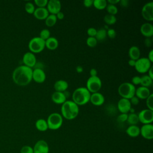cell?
Here are the masks:
<instances>
[{
  "label": "cell",
  "instance_id": "74e56055",
  "mask_svg": "<svg viewBox=\"0 0 153 153\" xmlns=\"http://www.w3.org/2000/svg\"><path fill=\"white\" fill-rule=\"evenodd\" d=\"M20 153H33V148L29 145H25L22 147Z\"/></svg>",
  "mask_w": 153,
  "mask_h": 153
},
{
  "label": "cell",
  "instance_id": "30bf717a",
  "mask_svg": "<svg viewBox=\"0 0 153 153\" xmlns=\"http://www.w3.org/2000/svg\"><path fill=\"white\" fill-rule=\"evenodd\" d=\"M141 14L143 19L151 22L153 20V2H148L142 7Z\"/></svg>",
  "mask_w": 153,
  "mask_h": 153
},
{
  "label": "cell",
  "instance_id": "1f68e13d",
  "mask_svg": "<svg viewBox=\"0 0 153 153\" xmlns=\"http://www.w3.org/2000/svg\"><path fill=\"white\" fill-rule=\"evenodd\" d=\"M103 20L107 24V25H112L116 23L117 18L114 15L108 14L104 16Z\"/></svg>",
  "mask_w": 153,
  "mask_h": 153
},
{
  "label": "cell",
  "instance_id": "9f6ffc18",
  "mask_svg": "<svg viewBox=\"0 0 153 153\" xmlns=\"http://www.w3.org/2000/svg\"><path fill=\"white\" fill-rule=\"evenodd\" d=\"M63 94L65 96V97H66V99L68 98L69 97V96H70V93L68 91H66V90L63 92Z\"/></svg>",
  "mask_w": 153,
  "mask_h": 153
},
{
  "label": "cell",
  "instance_id": "b9f144b4",
  "mask_svg": "<svg viewBox=\"0 0 153 153\" xmlns=\"http://www.w3.org/2000/svg\"><path fill=\"white\" fill-rule=\"evenodd\" d=\"M87 34L89 36H92V37H95L96 35V32H97V30L93 27H89L87 30Z\"/></svg>",
  "mask_w": 153,
  "mask_h": 153
},
{
  "label": "cell",
  "instance_id": "7dc6e473",
  "mask_svg": "<svg viewBox=\"0 0 153 153\" xmlns=\"http://www.w3.org/2000/svg\"><path fill=\"white\" fill-rule=\"evenodd\" d=\"M120 5L123 7H127L128 5V0H120Z\"/></svg>",
  "mask_w": 153,
  "mask_h": 153
},
{
  "label": "cell",
  "instance_id": "cb8c5ba5",
  "mask_svg": "<svg viewBox=\"0 0 153 153\" xmlns=\"http://www.w3.org/2000/svg\"><path fill=\"white\" fill-rule=\"evenodd\" d=\"M128 56L130 59L137 60L140 58V51L137 46L133 45L128 50Z\"/></svg>",
  "mask_w": 153,
  "mask_h": 153
},
{
  "label": "cell",
  "instance_id": "9c48e42d",
  "mask_svg": "<svg viewBox=\"0 0 153 153\" xmlns=\"http://www.w3.org/2000/svg\"><path fill=\"white\" fill-rule=\"evenodd\" d=\"M139 121L143 124H151L153 121V111L145 109L137 114Z\"/></svg>",
  "mask_w": 153,
  "mask_h": 153
},
{
  "label": "cell",
  "instance_id": "7bdbcfd3",
  "mask_svg": "<svg viewBox=\"0 0 153 153\" xmlns=\"http://www.w3.org/2000/svg\"><path fill=\"white\" fill-rule=\"evenodd\" d=\"M140 83V77L139 76H134L131 78V84L134 85H138Z\"/></svg>",
  "mask_w": 153,
  "mask_h": 153
},
{
  "label": "cell",
  "instance_id": "ba28073f",
  "mask_svg": "<svg viewBox=\"0 0 153 153\" xmlns=\"http://www.w3.org/2000/svg\"><path fill=\"white\" fill-rule=\"evenodd\" d=\"M151 67V62L147 57H140L136 60L134 68L139 73L144 74L148 71Z\"/></svg>",
  "mask_w": 153,
  "mask_h": 153
},
{
  "label": "cell",
  "instance_id": "d590c367",
  "mask_svg": "<svg viewBox=\"0 0 153 153\" xmlns=\"http://www.w3.org/2000/svg\"><path fill=\"white\" fill-rule=\"evenodd\" d=\"M25 11L27 13H29V14H33L34 11H35V8L34 5L32 2H27L25 4Z\"/></svg>",
  "mask_w": 153,
  "mask_h": 153
},
{
  "label": "cell",
  "instance_id": "60d3db41",
  "mask_svg": "<svg viewBox=\"0 0 153 153\" xmlns=\"http://www.w3.org/2000/svg\"><path fill=\"white\" fill-rule=\"evenodd\" d=\"M106 33H107V36L111 39L114 38L117 35L116 31L112 28H109L108 30H106Z\"/></svg>",
  "mask_w": 153,
  "mask_h": 153
},
{
  "label": "cell",
  "instance_id": "44dd1931",
  "mask_svg": "<svg viewBox=\"0 0 153 153\" xmlns=\"http://www.w3.org/2000/svg\"><path fill=\"white\" fill-rule=\"evenodd\" d=\"M52 101L56 104H63L66 101V97L63 94V92L54 91L51 95Z\"/></svg>",
  "mask_w": 153,
  "mask_h": 153
},
{
  "label": "cell",
  "instance_id": "db71d44e",
  "mask_svg": "<svg viewBox=\"0 0 153 153\" xmlns=\"http://www.w3.org/2000/svg\"><path fill=\"white\" fill-rule=\"evenodd\" d=\"M135 63H136V60H134L133 59H130L128 61V64L130 66H134L135 65Z\"/></svg>",
  "mask_w": 153,
  "mask_h": 153
},
{
  "label": "cell",
  "instance_id": "e0dca14e",
  "mask_svg": "<svg viewBox=\"0 0 153 153\" xmlns=\"http://www.w3.org/2000/svg\"><path fill=\"white\" fill-rule=\"evenodd\" d=\"M90 101L95 106H101L105 102V97L102 93L96 92L91 94Z\"/></svg>",
  "mask_w": 153,
  "mask_h": 153
},
{
  "label": "cell",
  "instance_id": "4fadbf2b",
  "mask_svg": "<svg viewBox=\"0 0 153 153\" xmlns=\"http://www.w3.org/2000/svg\"><path fill=\"white\" fill-rule=\"evenodd\" d=\"M33 153H48L49 146L44 140H38L33 148Z\"/></svg>",
  "mask_w": 153,
  "mask_h": 153
},
{
  "label": "cell",
  "instance_id": "d6986e66",
  "mask_svg": "<svg viewBox=\"0 0 153 153\" xmlns=\"http://www.w3.org/2000/svg\"><path fill=\"white\" fill-rule=\"evenodd\" d=\"M151 94L150 90L148 87L140 86L137 88H136L135 96L139 99H146Z\"/></svg>",
  "mask_w": 153,
  "mask_h": 153
},
{
  "label": "cell",
  "instance_id": "d6a6232c",
  "mask_svg": "<svg viewBox=\"0 0 153 153\" xmlns=\"http://www.w3.org/2000/svg\"><path fill=\"white\" fill-rule=\"evenodd\" d=\"M106 8L108 13L109 14L115 16V14H116L118 13V8L115 5H112V4H107Z\"/></svg>",
  "mask_w": 153,
  "mask_h": 153
},
{
  "label": "cell",
  "instance_id": "ab89813d",
  "mask_svg": "<svg viewBox=\"0 0 153 153\" xmlns=\"http://www.w3.org/2000/svg\"><path fill=\"white\" fill-rule=\"evenodd\" d=\"M128 114H121L117 117V121L119 123H124L127 121Z\"/></svg>",
  "mask_w": 153,
  "mask_h": 153
},
{
  "label": "cell",
  "instance_id": "11a10c76",
  "mask_svg": "<svg viewBox=\"0 0 153 153\" xmlns=\"http://www.w3.org/2000/svg\"><path fill=\"white\" fill-rule=\"evenodd\" d=\"M148 76L151 78H152V79H153V74H152V66H151V68H150V69L148 70Z\"/></svg>",
  "mask_w": 153,
  "mask_h": 153
},
{
  "label": "cell",
  "instance_id": "5bb4252c",
  "mask_svg": "<svg viewBox=\"0 0 153 153\" xmlns=\"http://www.w3.org/2000/svg\"><path fill=\"white\" fill-rule=\"evenodd\" d=\"M131 108V105L129 99L121 98L117 103L118 110L121 114H127L130 111Z\"/></svg>",
  "mask_w": 153,
  "mask_h": 153
},
{
  "label": "cell",
  "instance_id": "c3c4849f",
  "mask_svg": "<svg viewBox=\"0 0 153 153\" xmlns=\"http://www.w3.org/2000/svg\"><path fill=\"white\" fill-rule=\"evenodd\" d=\"M149 60L152 63L153 62V50L151 49L149 53H148V57H147Z\"/></svg>",
  "mask_w": 153,
  "mask_h": 153
},
{
  "label": "cell",
  "instance_id": "ffe728a7",
  "mask_svg": "<svg viewBox=\"0 0 153 153\" xmlns=\"http://www.w3.org/2000/svg\"><path fill=\"white\" fill-rule=\"evenodd\" d=\"M33 14L35 17L38 20H45L50 14L47 8L38 7L35 10Z\"/></svg>",
  "mask_w": 153,
  "mask_h": 153
},
{
  "label": "cell",
  "instance_id": "6da1fadb",
  "mask_svg": "<svg viewBox=\"0 0 153 153\" xmlns=\"http://www.w3.org/2000/svg\"><path fill=\"white\" fill-rule=\"evenodd\" d=\"M32 68L25 65H20L13 72V80L18 85H27L32 80Z\"/></svg>",
  "mask_w": 153,
  "mask_h": 153
},
{
  "label": "cell",
  "instance_id": "8992f818",
  "mask_svg": "<svg viewBox=\"0 0 153 153\" xmlns=\"http://www.w3.org/2000/svg\"><path fill=\"white\" fill-rule=\"evenodd\" d=\"M45 41L39 36L32 38L29 42L28 47L32 53H38L41 52L45 48Z\"/></svg>",
  "mask_w": 153,
  "mask_h": 153
},
{
  "label": "cell",
  "instance_id": "ac0fdd59",
  "mask_svg": "<svg viewBox=\"0 0 153 153\" xmlns=\"http://www.w3.org/2000/svg\"><path fill=\"white\" fill-rule=\"evenodd\" d=\"M140 30L146 38H151L153 35V25L150 23H145L141 25Z\"/></svg>",
  "mask_w": 153,
  "mask_h": 153
},
{
  "label": "cell",
  "instance_id": "ee69618b",
  "mask_svg": "<svg viewBox=\"0 0 153 153\" xmlns=\"http://www.w3.org/2000/svg\"><path fill=\"white\" fill-rule=\"evenodd\" d=\"M130 100V103L131 105H137L139 104V99L136 96H134L133 97H132L131 99H129Z\"/></svg>",
  "mask_w": 153,
  "mask_h": 153
},
{
  "label": "cell",
  "instance_id": "f907efd6",
  "mask_svg": "<svg viewBox=\"0 0 153 153\" xmlns=\"http://www.w3.org/2000/svg\"><path fill=\"white\" fill-rule=\"evenodd\" d=\"M56 17L57 19L59 20H62L63 18H64V14L63 12H62L61 11H59L58 13H57L56 14Z\"/></svg>",
  "mask_w": 153,
  "mask_h": 153
},
{
  "label": "cell",
  "instance_id": "52a82bcc",
  "mask_svg": "<svg viewBox=\"0 0 153 153\" xmlns=\"http://www.w3.org/2000/svg\"><path fill=\"white\" fill-rule=\"evenodd\" d=\"M102 87V81L97 76H90L86 82V88L90 93L99 92Z\"/></svg>",
  "mask_w": 153,
  "mask_h": 153
},
{
  "label": "cell",
  "instance_id": "603a6c76",
  "mask_svg": "<svg viewBox=\"0 0 153 153\" xmlns=\"http://www.w3.org/2000/svg\"><path fill=\"white\" fill-rule=\"evenodd\" d=\"M45 47L51 50H56L59 46V41L57 38L53 36H50L45 41Z\"/></svg>",
  "mask_w": 153,
  "mask_h": 153
},
{
  "label": "cell",
  "instance_id": "6f0895ef",
  "mask_svg": "<svg viewBox=\"0 0 153 153\" xmlns=\"http://www.w3.org/2000/svg\"><path fill=\"white\" fill-rule=\"evenodd\" d=\"M130 113H134V109H133V108H130V111H129Z\"/></svg>",
  "mask_w": 153,
  "mask_h": 153
},
{
  "label": "cell",
  "instance_id": "9a60e30c",
  "mask_svg": "<svg viewBox=\"0 0 153 153\" xmlns=\"http://www.w3.org/2000/svg\"><path fill=\"white\" fill-rule=\"evenodd\" d=\"M22 61L25 66L32 68L35 66L36 63V59L35 54L30 51L26 52L24 54Z\"/></svg>",
  "mask_w": 153,
  "mask_h": 153
},
{
  "label": "cell",
  "instance_id": "d4e9b609",
  "mask_svg": "<svg viewBox=\"0 0 153 153\" xmlns=\"http://www.w3.org/2000/svg\"><path fill=\"white\" fill-rule=\"evenodd\" d=\"M126 132L130 137H136L140 134V128L137 125H131L127 128Z\"/></svg>",
  "mask_w": 153,
  "mask_h": 153
},
{
  "label": "cell",
  "instance_id": "7a4b0ae2",
  "mask_svg": "<svg viewBox=\"0 0 153 153\" xmlns=\"http://www.w3.org/2000/svg\"><path fill=\"white\" fill-rule=\"evenodd\" d=\"M79 113V107L72 100H66L61 106L62 116L68 120L75 118Z\"/></svg>",
  "mask_w": 153,
  "mask_h": 153
},
{
  "label": "cell",
  "instance_id": "5b68a950",
  "mask_svg": "<svg viewBox=\"0 0 153 153\" xmlns=\"http://www.w3.org/2000/svg\"><path fill=\"white\" fill-rule=\"evenodd\" d=\"M48 125V128L56 130L61 127L63 124V117L61 114L53 112L50 114L46 120Z\"/></svg>",
  "mask_w": 153,
  "mask_h": 153
},
{
  "label": "cell",
  "instance_id": "8fae6325",
  "mask_svg": "<svg viewBox=\"0 0 153 153\" xmlns=\"http://www.w3.org/2000/svg\"><path fill=\"white\" fill-rule=\"evenodd\" d=\"M62 8L61 2L59 0H50L48 1L47 5V9L48 13L51 14L56 15L59 11H60Z\"/></svg>",
  "mask_w": 153,
  "mask_h": 153
},
{
  "label": "cell",
  "instance_id": "681fc988",
  "mask_svg": "<svg viewBox=\"0 0 153 153\" xmlns=\"http://www.w3.org/2000/svg\"><path fill=\"white\" fill-rule=\"evenodd\" d=\"M90 76H97V70L94 68H92L90 71Z\"/></svg>",
  "mask_w": 153,
  "mask_h": 153
},
{
  "label": "cell",
  "instance_id": "836d02e7",
  "mask_svg": "<svg viewBox=\"0 0 153 153\" xmlns=\"http://www.w3.org/2000/svg\"><path fill=\"white\" fill-rule=\"evenodd\" d=\"M39 37L43 40L45 41L50 37V32L47 29H43L39 33Z\"/></svg>",
  "mask_w": 153,
  "mask_h": 153
},
{
  "label": "cell",
  "instance_id": "484cf974",
  "mask_svg": "<svg viewBox=\"0 0 153 153\" xmlns=\"http://www.w3.org/2000/svg\"><path fill=\"white\" fill-rule=\"evenodd\" d=\"M36 128L40 131H45L48 129V125L47 121L44 119L40 118L36 121L35 122Z\"/></svg>",
  "mask_w": 153,
  "mask_h": 153
},
{
  "label": "cell",
  "instance_id": "f1b7e54d",
  "mask_svg": "<svg viewBox=\"0 0 153 153\" xmlns=\"http://www.w3.org/2000/svg\"><path fill=\"white\" fill-rule=\"evenodd\" d=\"M106 36H107V33H106V29H105L104 28H100L97 30L96 35L95 36V38L97 39V41H102L106 39Z\"/></svg>",
  "mask_w": 153,
  "mask_h": 153
},
{
  "label": "cell",
  "instance_id": "f6af8a7d",
  "mask_svg": "<svg viewBox=\"0 0 153 153\" xmlns=\"http://www.w3.org/2000/svg\"><path fill=\"white\" fill-rule=\"evenodd\" d=\"M144 44L146 47H150L152 45V40L151 39V38H146L144 40Z\"/></svg>",
  "mask_w": 153,
  "mask_h": 153
},
{
  "label": "cell",
  "instance_id": "f35d334b",
  "mask_svg": "<svg viewBox=\"0 0 153 153\" xmlns=\"http://www.w3.org/2000/svg\"><path fill=\"white\" fill-rule=\"evenodd\" d=\"M35 4L38 7H45L48 3V0H35Z\"/></svg>",
  "mask_w": 153,
  "mask_h": 153
},
{
  "label": "cell",
  "instance_id": "277c9868",
  "mask_svg": "<svg viewBox=\"0 0 153 153\" xmlns=\"http://www.w3.org/2000/svg\"><path fill=\"white\" fill-rule=\"evenodd\" d=\"M136 87L131 82H124L120 85L118 88V92L122 98L127 99H131L135 96Z\"/></svg>",
  "mask_w": 153,
  "mask_h": 153
},
{
  "label": "cell",
  "instance_id": "3957f363",
  "mask_svg": "<svg viewBox=\"0 0 153 153\" xmlns=\"http://www.w3.org/2000/svg\"><path fill=\"white\" fill-rule=\"evenodd\" d=\"M90 96L91 93L86 87H78L72 93V101L77 105H84L90 101Z\"/></svg>",
  "mask_w": 153,
  "mask_h": 153
},
{
  "label": "cell",
  "instance_id": "4316f807",
  "mask_svg": "<svg viewBox=\"0 0 153 153\" xmlns=\"http://www.w3.org/2000/svg\"><path fill=\"white\" fill-rule=\"evenodd\" d=\"M152 82L153 79L151 78L148 75H145L140 77V84L141 85V86L148 88L149 87H151L152 85Z\"/></svg>",
  "mask_w": 153,
  "mask_h": 153
},
{
  "label": "cell",
  "instance_id": "83f0119b",
  "mask_svg": "<svg viewBox=\"0 0 153 153\" xmlns=\"http://www.w3.org/2000/svg\"><path fill=\"white\" fill-rule=\"evenodd\" d=\"M139 118L137 114H136L135 112L134 113H130L128 114L127 119V122L128 124L131 125H136L139 123Z\"/></svg>",
  "mask_w": 153,
  "mask_h": 153
},
{
  "label": "cell",
  "instance_id": "f546056e",
  "mask_svg": "<svg viewBox=\"0 0 153 153\" xmlns=\"http://www.w3.org/2000/svg\"><path fill=\"white\" fill-rule=\"evenodd\" d=\"M57 17L54 14H49L47 17L45 19V25L48 27L53 26L57 22Z\"/></svg>",
  "mask_w": 153,
  "mask_h": 153
},
{
  "label": "cell",
  "instance_id": "8d00e7d4",
  "mask_svg": "<svg viewBox=\"0 0 153 153\" xmlns=\"http://www.w3.org/2000/svg\"><path fill=\"white\" fill-rule=\"evenodd\" d=\"M146 105L148 107V109L153 111V94L151 93L146 99Z\"/></svg>",
  "mask_w": 153,
  "mask_h": 153
},
{
  "label": "cell",
  "instance_id": "f5cc1de1",
  "mask_svg": "<svg viewBox=\"0 0 153 153\" xmlns=\"http://www.w3.org/2000/svg\"><path fill=\"white\" fill-rule=\"evenodd\" d=\"M83 70H84L83 68L81 66H80V65L77 66L76 67V72L78 73H82L83 72Z\"/></svg>",
  "mask_w": 153,
  "mask_h": 153
},
{
  "label": "cell",
  "instance_id": "7402d4cb",
  "mask_svg": "<svg viewBox=\"0 0 153 153\" xmlns=\"http://www.w3.org/2000/svg\"><path fill=\"white\" fill-rule=\"evenodd\" d=\"M68 88V83L67 81L63 79H59L55 82L54 84V88L56 91L64 92L67 90Z\"/></svg>",
  "mask_w": 153,
  "mask_h": 153
},
{
  "label": "cell",
  "instance_id": "4dcf8cb0",
  "mask_svg": "<svg viewBox=\"0 0 153 153\" xmlns=\"http://www.w3.org/2000/svg\"><path fill=\"white\" fill-rule=\"evenodd\" d=\"M107 1L106 0H93V5L98 10H103L107 6Z\"/></svg>",
  "mask_w": 153,
  "mask_h": 153
},
{
  "label": "cell",
  "instance_id": "7c38bea8",
  "mask_svg": "<svg viewBox=\"0 0 153 153\" xmlns=\"http://www.w3.org/2000/svg\"><path fill=\"white\" fill-rule=\"evenodd\" d=\"M140 134L145 139H152L153 138V125L152 124H143L140 128Z\"/></svg>",
  "mask_w": 153,
  "mask_h": 153
},
{
  "label": "cell",
  "instance_id": "e575fe53",
  "mask_svg": "<svg viewBox=\"0 0 153 153\" xmlns=\"http://www.w3.org/2000/svg\"><path fill=\"white\" fill-rule=\"evenodd\" d=\"M97 41L95 37L88 36L86 39V44L90 47H94L97 45Z\"/></svg>",
  "mask_w": 153,
  "mask_h": 153
},
{
  "label": "cell",
  "instance_id": "2e32d148",
  "mask_svg": "<svg viewBox=\"0 0 153 153\" xmlns=\"http://www.w3.org/2000/svg\"><path fill=\"white\" fill-rule=\"evenodd\" d=\"M46 79V75L43 69H34L32 71V79L37 83H42Z\"/></svg>",
  "mask_w": 153,
  "mask_h": 153
},
{
  "label": "cell",
  "instance_id": "bcb514c9",
  "mask_svg": "<svg viewBox=\"0 0 153 153\" xmlns=\"http://www.w3.org/2000/svg\"><path fill=\"white\" fill-rule=\"evenodd\" d=\"M93 0H84L83 1V4L85 7H90L93 5Z\"/></svg>",
  "mask_w": 153,
  "mask_h": 153
},
{
  "label": "cell",
  "instance_id": "816d5d0a",
  "mask_svg": "<svg viewBox=\"0 0 153 153\" xmlns=\"http://www.w3.org/2000/svg\"><path fill=\"white\" fill-rule=\"evenodd\" d=\"M120 0H108L107 3H109V4L112 5H115L116 4L120 2Z\"/></svg>",
  "mask_w": 153,
  "mask_h": 153
}]
</instances>
